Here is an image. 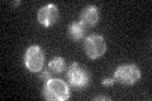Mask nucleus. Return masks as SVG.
<instances>
[{
    "label": "nucleus",
    "instance_id": "nucleus-3",
    "mask_svg": "<svg viewBox=\"0 0 152 101\" xmlns=\"http://www.w3.org/2000/svg\"><path fill=\"white\" fill-rule=\"evenodd\" d=\"M141 70L134 63H124L118 66L114 71L113 78L115 84H121L123 86H133L141 80Z\"/></svg>",
    "mask_w": 152,
    "mask_h": 101
},
{
    "label": "nucleus",
    "instance_id": "nucleus-2",
    "mask_svg": "<svg viewBox=\"0 0 152 101\" xmlns=\"http://www.w3.org/2000/svg\"><path fill=\"white\" fill-rule=\"evenodd\" d=\"M66 78L67 84L76 90H83L88 87L91 81V75L88 71V68L79 63V62H72L66 72Z\"/></svg>",
    "mask_w": 152,
    "mask_h": 101
},
{
    "label": "nucleus",
    "instance_id": "nucleus-5",
    "mask_svg": "<svg viewBox=\"0 0 152 101\" xmlns=\"http://www.w3.org/2000/svg\"><path fill=\"white\" fill-rule=\"evenodd\" d=\"M24 66L32 73H39L45 66V53L42 48L33 44L27 48L24 53Z\"/></svg>",
    "mask_w": 152,
    "mask_h": 101
},
{
    "label": "nucleus",
    "instance_id": "nucleus-1",
    "mask_svg": "<svg viewBox=\"0 0 152 101\" xmlns=\"http://www.w3.org/2000/svg\"><path fill=\"white\" fill-rule=\"evenodd\" d=\"M42 95L48 101H66L70 99V87L66 81L61 78L48 80L45 82L42 89Z\"/></svg>",
    "mask_w": 152,
    "mask_h": 101
},
{
    "label": "nucleus",
    "instance_id": "nucleus-10",
    "mask_svg": "<svg viewBox=\"0 0 152 101\" xmlns=\"http://www.w3.org/2000/svg\"><path fill=\"white\" fill-rule=\"evenodd\" d=\"M52 72L50 71V70H46V71H41L39 73H38V78H39L42 82H47L48 80H51L52 78Z\"/></svg>",
    "mask_w": 152,
    "mask_h": 101
},
{
    "label": "nucleus",
    "instance_id": "nucleus-12",
    "mask_svg": "<svg viewBox=\"0 0 152 101\" xmlns=\"http://www.w3.org/2000/svg\"><path fill=\"white\" fill-rule=\"evenodd\" d=\"M94 100L95 101H99V100H112V99L109 97V96H107V95H99V96H95Z\"/></svg>",
    "mask_w": 152,
    "mask_h": 101
},
{
    "label": "nucleus",
    "instance_id": "nucleus-8",
    "mask_svg": "<svg viewBox=\"0 0 152 101\" xmlns=\"http://www.w3.org/2000/svg\"><path fill=\"white\" fill-rule=\"evenodd\" d=\"M86 31L80 22H72L67 27V36L72 42H80L86 38Z\"/></svg>",
    "mask_w": 152,
    "mask_h": 101
},
{
    "label": "nucleus",
    "instance_id": "nucleus-9",
    "mask_svg": "<svg viewBox=\"0 0 152 101\" xmlns=\"http://www.w3.org/2000/svg\"><path fill=\"white\" fill-rule=\"evenodd\" d=\"M48 70L55 75H61L64 73V71L66 70V61L64 57L56 56L48 62Z\"/></svg>",
    "mask_w": 152,
    "mask_h": 101
},
{
    "label": "nucleus",
    "instance_id": "nucleus-4",
    "mask_svg": "<svg viewBox=\"0 0 152 101\" xmlns=\"http://www.w3.org/2000/svg\"><path fill=\"white\" fill-rule=\"evenodd\" d=\"M84 52L90 60H98L107 52V42L102 34H90L84 39Z\"/></svg>",
    "mask_w": 152,
    "mask_h": 101
},
{
    "label": "nucleus",
    "instance_id": "nucleus-7",
    "mask_svg": "<svg viewBox=\"0 0 152 101\" xmlns=\"http://www.w3.org/2000/svg\"><path fill=\"white\" fill-rule=\"evenodd\" d=\"M100 19V14H99V9L95 5H89L86 8H84L81 13H80V23L89 29V28H94L99 23Z\"/></svg>",
    "mask_w": 152,
    "mask_h": 101
},
{
    "label": "nucleus",
    "instance_id": "nucleus-6",
    "mask_svg": "<svg viewBox=\"0 0 152 101\" xmlns=\"http://www.w3.org/2000/svg\"><path fill=\"white\" fill-rule=\"evenodd\" d=\"M60 14H58V8L56 4H47L39 8V10L37 13V20L41 25L46 28H50L58 22Z\"/></svg>",
    "mask_w": 152,
    "mask_h": 101
},
{
    "label": "nucleus",
    "instance_id": "nucleus-11",
    "mask_svg": "<svg viewBox=\"0 0 152 101\" xmlns=\"http://www.w3.org/2000/svg\"><path fill=\"white\" fill-rule=\"evenodd\" d=\"M114 84H115V80H114L113 77H110V78H109V77L107 78L105 77V78L102 80V85L104 86V87H112Z\"/></svg>",
    "mask_w": 152,
    "mask_h": 101
},
{
    "label": "nucleus",
    "instance_id": "nucleus-13",
    "mask_svg": "<svg viewBox=\"0 0 152 101\" xmlns=\"http://www.w3.org/2000/svg\"><path fill=\"white\" fill-rule=\"evenodd\" d=\"M19 4H20V1H14V3H13V5H14V7H18Z\"/></svg>",
    "mask_w": 152,
    "mask_h": 101
}]
</instances>
